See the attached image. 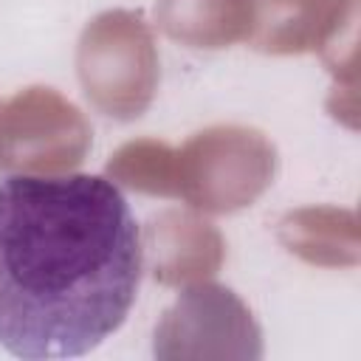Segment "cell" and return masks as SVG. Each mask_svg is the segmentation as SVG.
I'll return each mask as SVG.
<instances>
[{
    "instance_id": "6da1fadb",
    "label": "cell",
    "mask_w": 361,
    "mask_h": 361,
    "mask_svg": "<svg viewBox=\"0 0 361 361\" xmlns=\"http://www.w3.org/2000/svg\"><path fill=\"white\" fill-rule=\"evenodd\" d=\"M144 271L138 220L102 175L0 180V347L79 358L130 316Z\"/></svg>"
}]
</instances>
